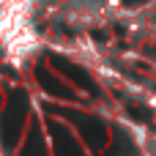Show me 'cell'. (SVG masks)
Segmentation results:
<instances>
[{
    "instance_id": "6da1fadb",
    "label": "cell",
    "mask_w": 156,
    "mask_h": 156,
    "mask_svg": "<svg viewBox=\"0 0 156 156\" xmlns=\"http://www.w3.org/2000/svg\"><path fill=\"white\" fill-rule=\"evenodd\" d=\"M41 0H0V44L8 55L22 58L36 47L33 11Z\"/></svg>"
},
{
    "instance_id": "7a4b0ae2",
    "label": "cell",
    "mask_w": 156,
    "mask_h": 156,
    "mask_svg": "<svg viewBox=\"0 0 156 156\" xmlns=\"http://www.w3.org/2000/svg\"><path fill=\"white\" fill-rule=\"evenodd\" d=\"M47 14L74 30L101 27L118 14V0H49Z\"/></svg>"
}]
</instances>
